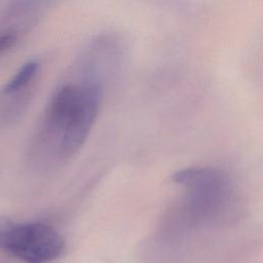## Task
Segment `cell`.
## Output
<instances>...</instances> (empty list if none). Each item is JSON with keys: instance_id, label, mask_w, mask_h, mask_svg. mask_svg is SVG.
I'll list each match as a JSON object with an SVG mask.
<instances>
[{"instance_id": "obj_1", "label": "cell", "mask_w": 263, "mask_h": 263, "mask_svg": "<svg viewBox=\"0 0 263 263\" xmlns=\"http://www.w3.org/2000/svg\"><path fill=\"white\" fill-rule=\"evenodd\" d=\"M44 110L36 141L37 154L66 160L80 150L97 120L104 80L72 69Z\"/></svg>"}, {"instance_id": "obj_2", "label": "cell", "mask_w": 263, "mask_h": 263, "mask_svg": "<svg viewBox=\"0 0 263 263\" xmlns=\"http://www.w3.org/2000/svg\"><path fill=\"white\" fill-rule=\"evenodd\" d=\"M173 181L185 189L187 211L195 219L215 218L226 210L233 197L232 183L219 168H183L174 174Z\"/></svg>"}, {"instance_id": "obj_3", "label": "cell", "mask_w": 263, "mask_h": 263, "mask_svg": "<svg viewBox=\"0 0 263 263\" xmlns=\"http://www.w3.org/2000/svg\"><path fill=\"white\" fill-rule=\"evenodd\" d=\"M61 234L40 222L0 224V250L26 263H50L64 252Z\"/></svg>"}, {"instance_id": "obj_4", "label": "cell", "mask_w": 263, "mask_h": 263, "mask_svg": "<svg viewBox=\"0 0 263 263\" xmlns=\"http://www.w3.org/2000/svg\"><path fill=\"white\" fill-rule=\"evenodd\" d=\"M40 62L30 60L0 89V127L13 124L25 112L34 92Z\"/></svg>"}]
</instances>
